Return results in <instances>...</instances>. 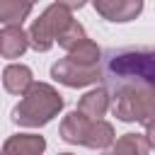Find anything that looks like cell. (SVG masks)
<instances>
[{
	"mask_svg": "<svg viewBox=\"0 0 155 155\" xmlns=\"http://www.w3.org/2000/svg\"><path fill=\"white\" fill-rule=\"evenodd\" d=\"M44 150V138L39 136H17L7 143L5 155H36Z\"/></svg>",
	"mask_w": 155,
	"mask_h": 155,
	"instance_id": "cell-4",
	"label": "cell"
},
{
	"mask_svg": "<svg viewBox=\"0 0 155 155\" xmlns=\"http://www.w3.org/2000/svg\"><path fill=\"white\" fill-rule=\"evenodd\" d=\"M24 46H27L24 34H22L17 27H7V29H5V34L0 36V53H5L7 58H12V56L22 53V51H24Z\"/></svg>",
	"mask_w": 155,
	"mask_h": 155,
	"instance_id": "cell-5",
	"label": "cell"
},
{
	"mask_svg": "<svg viewBox=\"0 0 155 155\" xmlns=\"http://www.w3.org/2000/svg\"><path fill=\"white\" fill-rule=\"evenodd\" d=\"M94 7H97L99 12H104L109 19H114V22H126V19H128L131 15H136L143 5H140V2H131V5H116L114 10H109V7H104L102 2H97Z\"/></svg>",
	"mask_w": 155,
	"mask_h": 155,
	"instance_id": "cell-8",
	"label": "cell"
},
{
	"mask_svg": "<svg viewBox=\"0 0 155 155\" xmlns=\"http://www.w3.org/2000/svg\"><path fill=\"white\" fill-rule=\"evenodd\" d=\"M29 10H31V5H7V2H0V22L17 24V22H22V17Z\"/></svg>",
	"mask_w": 155,
	"mask_h": 155,
	"instance_id": "cell-9",
	"label": "cell"
},
{
	"mask_svg": "<svg viewBox=\"0 0 155 155\" xmlns=\"http://www.w3.org/2000/svg\"><path fill=\"white\" fill-rule=\"evenodd\" d=\"M29 85V70L24 65H10L5 70V87L10 92H22Z\"/></svg>",
	"mask_w": 155,
	"mask_h": 155,
	"instance_id": "cell-6",
	"label": "cell"
},
{
	"mask_svg": "<svg viewBox=\"0 0 155 155\" xmlns=\"http://www.w3.org/2000/svg\"><path fill=\"white\" fill-rule=\"evenodd\" d=\"M102 78L114 92V111L124 121L145 119L155 109V48H109Z\"/></svg>",
	"mask_w": 155,
	"mask_h": 155,
	"instance_id": "cell-1",
	"label": "cell"
},
{
	"mask_svg": "<svg viewBox=\"0 0 155 155\" xmlns=\"http://www.w3.org/2000/svg\"><path fill=\"white\" fill-rule=\"evenodd\" d=\"M61 104H63L61 97H58L51 87L44 90V97H41V102H39V85H34L31 92L27 94L24 104L15 109V116H12V119H15L17 124H29V126L46 124V121L56 114V109H61Z\"/></svg>",
	"mask_w": 155,
	"mask_h": 155,
	"instance_id": "cell-2",
	"label": "cell"
},
{
	"mask_svg": "<svg viewBox=\"0 0 155 155\" xmlns=\"http://www.w3.org/2000/svg\"><path fill=\"white\" fill-rule=\"evenodd\" d=\"M107 155H145V143L136 136V133H128L124 140H119Z\"/></svg>",
	"mask_w": 155,
	"mask_h": 155,
	"instance_id": "cell-7",
	"label": "cell"
},
{
	"mask_svg": "<svg viewBox=\"0 0 155 155\" xmlns=\"http://www.w3.org/2000/svg\"><path fill=\"white\" fill-rule=\"evenodd\" d=\"M65 17H70V15L65 12L63 5H51V7L44 12V17L31 27V46L46 51V48L51 46V39H53L56 31L61 29L58 19H65ZM65 24H70V22H65Z\"/></svg>",
	"mask_w": 155,
	"mask_h": 155,
	"instance_id": "cell-3",
	"label": "cell"
}]
</instances>
